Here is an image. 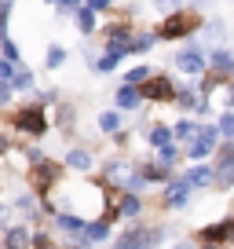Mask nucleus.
<instances>
[{
	"label": "nucleus",
	"instance_id": "nucleus-5",
	"mask_svg": "<svg viewBox=\"0 0 234 249\" xmlns=\"http://www.w3.org/2000/svg\"><path fill=\"white\" fill-rule=\"evenodd\" d=\"M198 140L190 143V158H205V154H212V147H216V136H219V128H198Z\"/></svg>",
	"mask_w": 234,
	"mask_h": 249
},
{
	"label": "nucleus",
	"instance_id": "nucleus-18",
	"mask_svg": "<svg viewBox=\"0 0 234 249\" xmlns=\"http://www.w3.org/2000/svg\"><path fill=\"white\" fill-rule=\"evenodd\" d=\"M26 242H30V234L22 227H11L8 231V249H26Z\"/></svg>",
	"mask_w": 234,
	"mask_h": 249
},
{
	"label": "nucleus",
	"instance_id": "nucleus-3",
	"mask_svg": "<svg viewBox=\"0 0 234 249\" xmlns=\"http://www.w3.org/2000/svg\"><path fill=\"white\" fill-rule=\"evenodd\" d=\"M157 242H161V231H147V227H132L128 234H121L117 238L114 249H154Z\"/></svg>",
	"mask_w": 234,
	"mask_h": 249
},
{
	"label": "nucleus",
	"instance_id": "nucleus-21",
	"mask_svg": "<svg viewBox=\"0 0 234 249\" xmlns=\"http://www.w3.org/2000/svg\"><path fill=\"white\" fill-rule=\"evenodd\" d=\"M154 40H157L154 33H143V37H132V52H139V55H143V52H150V48H154Z\"/></svg>",
	"mask_w": 234,
	"mask_h": 249
},
{
	"label": "nucleus",
	"instance_id": "nucleus-13",
	"mask_svg": "<svg viewBox=\"0 0 234 249\" xmlns=\"http://www.w3.org/2000/svg\"><path fill=\"white\" fill-rule=\"evenodd\" d=\"M212 66L223 70V73H234V55L223 52V48H216V52H212Z\"/></svg>",
	"mask_w": 234,
	"mask_h": 249
},
{
	"label": "nucleus",
	"instance_id": "nucleus-27",
	"mask_svg": "<svg viewBox=\"0 0 234 249\" xmlns=\"http://www.w3.org/2000/svg\"><path fill=\"white\" fill-rule=\"evenodd\" d=\"M168 176V165H147L143 169V179H165Z\"/></svg>",
	"mask_w": 234,
	"mask_h": 249
},
{
	"label": "nucleus",
	"instance_id": "nucleus-4",
	"mask_svg": "<svg viewBox=\"0 0 234 249\" xmlns=\"http://www.w3.org/2000/svg\"><path fill=\"white\" fill-rule=\"evenodd\" d=\"M139 95L143 99H154V103H168V99H176V88H172L168 77H154V73H150L139 85Z\"/></svg>",
	"mask_w": 234,
	"mask_h": 249
},
{
	"label": "nucleus",
	"instance_id": "nucleus-12",
	"mask_svg": "<svg viewBox=\"0 0 234 249\" xmlns=\"http://www.w3.org/2000/svg\"><path fill=\"white\" fill-rule=\"evenodd\" d=\"M187 191H190V183H187V179H183V183H172V187H168V205L183 209V205H187Z\"/></svg>",
	"mask_w": 234,
	"mask_h": 249
},
{
	"label": "nucleus",
	"instance_id": "nucleus-23",
	"mask_svg": "<svg viewBox=\"0 0 234 249\" xmlns=\"http://www.w3.org/2000/svg\"><path fill=\"white\" fill-rule=\"evenodd\" d=\"M48 70H55V66H63V62H66V52H63V48H59V44H51V52H48Z\"/></svg>",
	"mask_w": 234,
	"mask_h": 249
},
{
	"label": "nucleus",
	"instance_id": "nucleus-20",
	"mask_svg": "<svg viewBox=\"0 0 234 249\" xmlns=\"http://www.w3.org/2000/svg\"><path fill=\"white\" fill-rule=\"evenodd\" d=\"M11 8H15V0H0V37H8V18H11Z\"/></svg>",
	"mask_w": 234,
	"mask_h": 249
},
{
	"label": "nucleus",
	"instance_id": "nucleus-34",
	"mask_svg": "<svg viewBox=\"0 0 234 249\" xmlns=\"http://www.w3.org/2000/svg\"><path fill=\"white\" fill-rule=\"evenodd\" d=\"M77 8H81L77 0H59V11H63V15H70V11H77Z\"/></svg>",
	"mask_w": 234,
	"mask_h": 249
},
{
	"label": "nucleus",
	"instance_id": "nucleus-25",
	"mask_svg": "<svg viewBox=\"0 0 234 249\" xmlns=\"http://www.w3.org/2000/svg\"><path fill=\"white\" fill-rule=\"evenodd\" d=\"M147 77H150L147 66H135V70H128V73H125V85H143Z\"/></svg>",
	"mask_w": 234,
	"mask_h": 249
},
{
	"label": "nucleus",
	"instance_id": "nucleus-31",
	"mask_svg": "<svg viewBox=\"0 0 234 249\" xmlns=\"http://www.w3.org/2000/svg\"><path fill=\"white\" fill-rule=\"evenodd\" d=\"M194 132H198V128H194L190 121H180V124H176V136H183V140H187V136H194Z\"/></svg>",
	"mask_w": 234,
	"mask_h": 249
},
{
	"label": "nucleus",
	"instance_id": "nucleus-36",
	"mask_svg": "<svg viewBox=\"0 0 234 249\" xmlns=\"http://www.w3.org/2000/svg\"><path fill=\"white\" fill-rule=\"evenodd\" d=\"M33 249H51V242H48L44 234H37V238H33Z\"/></svg>",
	"mask_w": 234,
	"mask_h": 249
},
{
	"label": "nucleus",
	"instance_id": "nucleus-35",
	"mask_svg": "<svg viewBox=\"0 0 234 249\" xmlns=\"http://www.w3.org/2000/svg\"><path fill=\"white\" fill-rule=\"evenodd\" d=\"M11 70H15V66H11L8 59H0V81H8V77H11Z\"/></svg>",
	"mask_w": 234,
	"mask_h": 249
},
{
	"label": "nucleus",
	"instance_id": "nucleus-6",
	"mask_svg": "<svg viewBox=\"0 0 234 249\" xmlns=\"http://www.w3.org/2000/svg\"><path fill=\"white\" fill-rule=\"evenodd\" d=\"M212 179H216L219 187H234V150H223V154H219V165H216V172H212Z\"/></svg>",
	"mask_w": 234,
	"mask_h": 249
},
{
	"label": "nucleus",
	"instance_id": "nucleus-2",
	"mask_svg": "<svg viewBox=\"0 0 234 249\" xmlns=\"http://www.w3.org/2000/svg\"><path fill=\"white\" fill-rule=\"evenodd\" d=\"M15 128H18V132H26V136H44L48 132L44 107H22V110H15Z\"/></svg>",
	"mask_w": 234,
	"mask_h": 249
},
{
	"label": "nucleus",
	"instance_id": "nucleus-24",
	"mask_svg": "<svg viewBox=\"0 0 234 249\" xmlns=\"http://www.w3.org/2000/svg\"><path fill=\"white\" fill-rule=\"evenodd\" d=\"M135 213H139V198H135L132 191H128V195H125V202H121V216H135Z\"/></svg>",
	"mask_w": 234,
	"mask_h": 249
},
{
	"label": "nucleus",
	"instance_id": "nucleus-8",
	"mask_svg": "<svg viewBox=\"0 0 234 249\" xmlns=\"http://www.w3.org/2000/svg\"><path fill=\"white\" fill-rule=\"evenodd\" d=\"M176 66L187 73H205V55L201 52H180L176 55Z\"/></svg>",
	"mask_w": 234,
	"mask_h": 249
},
{
	"label": "nucleus",
	"instance_id": "nucleus-39",
	"mask_svg": "<svg viewBox=\"0 0 234 249\" xmlns=\"http://www.w3.org/2000/svg\"><path fill=\"white\" fill-rule=\"evenodd\" d=\"M194 4H209V0H194Z\"/></svg>",
	"mask_w": 234,
	"mask_h": 249
},
{
	"label": "nucleus",
	"instance_id": "nucleus-14",
	"mask_svg": "<svg viewBox=\"0 0 234 249\" xmlns=\"http://www.w3.org/2000/svg\"><path fill=\"white\" fill-rule=\"evenodd\" d=\"M8 85H11V88H18V92H22V88H33V73H30V70H11Z\"/></svg>",
	"mask_w": 234,
	"mask_h": 249
},
{
	"label": "nucleus",
	"instance_id": "nucleus-37",
	"mask_svg": "<svg viewBox=\"0 0 234 249\" xmlns=\"http://www.w3.org/2000/svg\"><path fill=\"white\" fill-rule=\"evenodd\" d=\"M88 8H92V11H102V8H110V0H88Z\"/></svg>",
	"mask_w": 234,
	"mask_h": 249
},
{
	"label": "nucleus",
	"instance_id": "nucleus-10",
	"mask_svg": "<svg viewBox=\"0 0 234 249\" xmlns=\"http://www.w3.org/2000/svg\"><path fill=\"white\" fill-rule=\"evenodd\" d=\"M143 103V95H139V85H125L121 92H117V107L121 110H135Z\"/></svg>",
	"mask_w": 234,
	"mask_h": 249
},
{
	"label": "nucleus",
	"instance_id": "nucleus-28",
	"mask_svg": "<svg viewBox=\"0 0 234 249\" xmlns=\"http://www.w3.org/2000/svg\"><path fill=\"white\" fill-rule=\"evenodd\" d=\"M219 132H223L227 140H234V114H223V117H219Z\"/></svg>",
	"mask_w": 234,
	"mask_h": 249
},
{
	"label": "nucleus",
	"instance_id": "nucleus-22",
	"mask_svg": "<svg viewBox=\"0 0 234 249\" xmlns=\"http://www.w3.org/2000/svg\"><path fill=\"white\" fill-rule=\"evenodd\" d=\"M99 128H102V132H121V117H117V114H102Z\"/></svg>",
	"mask_w": 234,
	"mask_h": 249
},
{
	"label": "nucleus",
	"instance_id": "nucleus-33",
	"mask_svg": "<svg viewBox=\"0 0 234 249\" xmlns=\"http://www.w3.org/2000/svg\"><path fill=\"white\" fill-rule=\"evenodd\" d=\"M8 103H11V85L0 81V107H8Z\"/></svg>",
	"mask_w": 234,
	"mask_h": 249
},
{
	"label": "nucleus",
	"instance_id": "nucleus-38",
	"mask_svg": "<svg viewBox=\"0 0 234 249\" xmlns=\"http://www.w3.org/2000/svg\"><path fill=\"white\" fill-rule=\"evenodd\" d=\"M8 150H11V143L4 140V136H0V154H8Z\"/></svg>",
	"mask_w": 234,
	"mask_h": 249
},
{
	"label": "nucleus",
	"instance_id": "nucleus-11",
	"mask_svg": "<svg viewBox=\"0 0 234 249\" xmlns=\"http://www.w3.org/2000/svg\"><path fill=\"white\" fill-rule=\"evenodd\" d=\"M66 165L77 169V172H88L92 169V154H88V150H70V154H66Z\"/></svg>",
	"mask_w": 234,
	"mask_h": 249
},
{
	"label": "nucleus",
	"instance_id": "nucleus-15",
	"mask_svg": "<svg viewBox=\"0 0 234 249\" xmlns=\"http://www.w3.org/2000/svg\"><path fill=\"white\" fill-rule=\"evenodd\" d=\"M77 30L81 33H92L95 30V11L92 8H77Z\"/></svg>",
	"mask_w": 234,
	"mask_h": 249
},
{
	"label": "nucleus",
	"instance_id": "nucleus-1",
	"mask_svg": "<svg viewBox=\"0 0 234 249\" xmlns=\"http://www.w3.org/2000/svg\"><path fill=\"white\" fill-rule=\"evenodd\" d=\"M198 26H201V18H198V15H187V11H168V18L161 22V30H157L154 37L180 40V37H187V33H194Z\"/></svg>",
	"mask_w": 234,
	"mask_h": 249
},
{
	"label": "nucleus",
	"instance_id": "nucleus-7",
	"mask_svg": "<svg viewBox=\"0 0 234 249\" xmlns=\"http://www.w3.org/2000/svg\"><path fill=\"white\" fill-rule=\"evenodd\" d=\"M55 176H59V165H51V161L33 165V187H37V191H48V187L55 183Z\"/></svg>",
	"mask_w": 234,
	"mask_h": 249
},
{
	"label": "nucleus",
	"instance_id": "nucleus-19",
	"mask_svg": "<svg viewBox=\"0 0 234 249\" xmlns=\"http://www.w3.org/2000/svg\"><path fill=\"white\" fill-rule=\"evenodd\" d=\"M59 227H63V231H84V220L77 216V213H63V216H59Z\"/></svg>",
	"mask_w": 234,
	"mask_h": 249
},
{
	"label": "nucleus",
	"instance_id": "nucleus-16",
	"mask_svg": "<svg viewBox=\"0 0 234 249\" xmlns=\"http://www.w3.org/2000/svg\"><path fill=\"white\" fill-rule=\"evenodd\" d=\"M187 183H194V187H205V183H212V169H205V165H198V169H190Z\"/></svg>",
	"mask_w": 234,
	"mask_h": 249
},
{
	"label": "nucleus",
	"instance_id": "nucleus-17",
	"mask_svg": "<svg viewBox=\"0 0 234 249\" xmlns=\"http://www.w3.org/2000/svg\"><path fill=\"white\" fill-rule=\"evenodd\" d=\"M147 140L154 143V147H165V143H172V132H168V128H165V124H154Z\"/></svg>",
	"mask_w": 234,
	"mask_h": 249
},
{
	"label": "nucleus",
	"instance_id": "nucleus-26",
	"mask_svg": "<svg viewBox=\"0 0 234 249\" xmlns=\"http://www.w3.org/2000/svg\"><path fill=\"white\" fill-rule=\"evenodd\" d=\"M0 48H4V59L8 62H18V44L11 37H0Z\"/></svg>",
	"mask_w": 234,
	"mask_h": 249
},
{
	"label": "nucleus",
	"instance_id": "nucleus-32",
	"mask_svg": "<svg viewBox=\"0 0 234 249\" xmlns=\"http://www.w3.org/2000/svg\"><path fill=\"white\" fill-rule=\"evenodd\" d=\"M157 11H180V0H154Z\"/></svg>",
	"mask_w": 234,
	"mask_h": 249
},
{
	"label": "nucleus",
	"instance_id": "nucleus-29",
	"mask_svg": "<svg viewBox=\"0 0 234 249\" xmlns=\"http://www.w3.org/2000/svg\"><path fill=\"white\" fill-rule=\"evenodd\" d=\"M106 234H110V227L102 224V220H99V224H92V227H88V238H106Z\"/></svg>",
	"mask_w": 234,
	"mask_h": 249
},
{
	"label": "nucleus",
	"instance_id": "nucleus-9",
	"mask_svg": "<svg viewBox=\"0 0 234 249\" xmlns=\"http://www.w3.org/2000/svg\"><path fill=\"white\" fill-rule=\"evenodd\" d=\"M234 238V220H223V224H212L201 231V242H227Z\"/></svg>",
	"mask_w": 234,
	"mask_h": 249
},
{
	"label": "nucleus",
	"instance_id": "nucleus-30",
	"mask_svg": "<svg viewBox=\"0 0 234 249\" xmlns=\"http://www.w3.org/2000/svg\"><path fill=\"white\" fill-rule=\"evenodd\" d=\"M95 66H99L102 73H106V70H114V66H117V55H102V59L95 62Z\"/></svg>",
	"mask_w": 234,
	"mask_h": 249
}]
</instances>
